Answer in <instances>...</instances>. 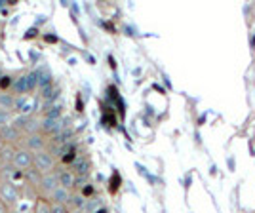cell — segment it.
Returning <instances> with one entry per match:
<instances>
[{
	"label": "cell",
	"instance_id": "obj_4",
	"mask_svg": "<svg viewBox=\"0 0 255 213\" xmlns=\"http://www.w3.org/2000/svg\"><path fill=\"white\" fill-rule=\"evenodd\" d=\"M48 143H50V139L46 137L44 133H31V135H23L17 147L29 150L31 154H36L40 150L48 149Z\"/></svg>",
	"mask_w": 255,
	"mask_h": 213
},
{
	"label": "cell",
	"instance_id": "obj_18",
	"mask_svg": "<svg viewBox=\"0 0 255 213\" xmlns=\"http://www.w3.org/2000/svg\"><path fill=\"white\" fill-rule=\"evenodd\" d=\"M10 213H15V212H10Z\"/></svg>",
	"mask_w": 255,
	"mask_h": 213
},
{
	"label": "cell",
	"instance_id": "obj_13",
	"mask_svg": "<svg viewBox=\"0 0 255 213\" xmlns=\"http://www.w3.org/2000/svg\"><path fill=\"white\" fill-rule=\"evenodd\" d=\"M32 213H52V204L48 202L46 198H36L34 202V208H32Z\"/></svg>",
	"mask_w": 255,
	"mask_h": 213
},
{
	"label": "cell",
	"instance_id": "obj_17",
	"mask_svg": "<svg viewBox=\"0 0 255 213\" xmlns=\"http://www.w3.org/2000/svg\"><path fill=\"white\" fill-rule=\"evenodd\" d=\"M2 147H4V141H2V137H0V149H2Z\"/></svg>",
	"mask_w": 255,
	"mask_h": 213
},
{
	"label": "cell",
	"instance_id": "obj_7",
	"mask_svg": "<svg viewBox=\"0 0 255 213\" xmlns=\"http://www.w3.org/2000/svg\"><path fill=\"white\" fill-rule=\"evenodd\" d=\"M55 175H57L59 187L69 189V191H75V183H76L75 171L69 170V168H57V170H55Z\"/></svg>",
	"mask_w": 255,
	"mask_h": 213
},
{
	"label": "cell",
	"instance_id": "obj_6",
	"mask_svg": "<svg viewBox=\"0 0 255 213\" xmlns=\"http://www.w3.org/2000/svg\"><path fill=\"white\" fill-rule=\"evenodd\" d=\"M11 166H13V168H17V170H21V171L31 170L32 168V154L29 152V150L17 147L15 152H13V158H11Z\"/></svg>",
	"mask_w": 255,
	"mask_h": 213
},
{
	"label": "cell",
	"instance_id": "obj_2",
	"mask_svg": "<svg viewBox=\"0 0 255 213\" xmlns=\"http://www.w3.org/2000/svg\"><path fill=\"white\" fill-rule=\"evenodd\" d=\"M19 200H21V187L0 179V202L4 204L10 212H13L17 208Z\"/></svg>",
	"mask_w": 255,
	"mask_h": 213
},
{
	"label": "cell",
	"instance_id": "obj_10",
	"mask_svg": "<svg viewBox=\"0 0 255 213\" xmlns=\"http://www.w3.org/2000/svg\"><path fill=\"white\" fill-rule=\"evenodd\" d=\"M71 194H73V191L63 189V187H57V189H55V191L48 196V202H50V204H61V206H65V204L69 202Z\"/></svg>",
	"mask_w": 255,
	"mask_h": 213
},
{
	"label": "cell",
	"instance_id": "obj_8",
	"mask_svg": "<svg viewBox=\"0 0 255 213\" xmlns=\"http://www.w3.org/2000/svg\"><path fill=\"white\" fill-rule=\"evenodd\" d=\"M0 137L4 143H8V145H13V147H17L19 145V141H21V131L15 128V126H4V128H0Z\"/></svg>",
	"mask_w": 255,
	"mask_h": 213
},
{
	"label": "cell",
	"instance_id": "obj_15",
	"mask_svg": "<svg viewBox=\"0 0 255 213\" xmlns=\"http://www.w3.org/2000/svg\"><path fill=\"white\" fill-rule=\"evenodd\" d=\"M52 213H71L67 210V206H61V204H52Z\"/></svg>",
	"mask_w": 255,
	"mask_h": 213
},
{
	"label": "cell",
	"instance_id": "obj_16",
	"mask_svg": "<svg viewBox=\"0 0 255 213\" xmlns=\"http://www.w3.org/2000/svg\"><path fill=\"white\" fill-rule=\"evenodd\" d=\"M0 213H10V210H8L2 202H0Z\"/></svg>",
	"mask_w": 255,
	"mask_h": 213
},
{
	"label": "cell",
	"instance_id": "obj_1",
	"mask_svg": "<svg viewBox=\"0 0 255 213\" xmlns=\"http://www.w3.org/2000/svg\"><path fill=\"white\" fill-rule=\"evenodd\" d=\"M36 112H40V99L38 96H19L15 97V106H13V114L17 116H36Z\"/></svg>",
	"mask_w": 255,
	"mask_h": 213
},
{
	"label": "cell",
	"instance_id": "obj_3",
	"mask_svg": "<svg viewBox=\"0 0 255 213\" xmlns=\"http://www.w3.org/2000/svg\"><path fill=\"white\" fill-rule=\"evenodd\" d=\"M32 168L40 175H46V173H52L57 170V160L53 158L48 150H40V152L32 154Z\"/></svg>",
	"mask_w": 255,
	"mask_h": 213
},
{
	"label": "cell",
	"instance_id": "obj_5",
	"mask_svg": "<svg viewBox=\"0 0 255 213\" xmlns=\"http://www.w3.org/2000/svg\"><path fill=\"white\" fill-rule=\"evenodd\" d=\"M57 187H59V181H57L55 171H52V173H46V175H42V177H40V185H38V196L48 200V196H50V194H52Z\"/></svg>",
	"mask_w": 255,
	"mask_h": 213
},
{
	"label": "cell",
	"instance_id": "obj_12",
	"mask_svg": "<svg viewBox=\"0 0 255 213\" xmlns=\"http://www.w3.org/2000/svg\"><path fill=\"white\" fill-rule=\"evenodd\" d=\"M13 106H15V96L10 92H0V108L13 112Z\"/></svg>",
	"mask_w": 255,
	"mask_h": 213
},
{
	"label": "cell",
	"instance_id": "obj_14",
	"mask_svg": "<svg viewBox=\"0 0 255 213\" xmlns=\"http://www.w3.org/2000/svg\"><path fill=\"white\" fill-rule=\"evenodd\" d=\"M13 112H8V110H2L0 108V128H4V126H10L11 120H13Z\"/></svg>",
	"mask_w": 255,
	"mask_h": 213
},
{
	"label": "cell",
	"instance_id": "obj_11",
	"mask_svg": "<svg viewBox=\"0 0 255 213\" xmlns=\"http://www.w3.org/2000/svg\"><path fill=\"white\" fill-rule=\"evenodd\" d=\"M15 149H17V147H13V145H8V143H4V147L0 149V168H4V166H10Z\"/></svg>",
	"mask_w": 255,
	"mask_h": 213
},
{
	"label": "cell",
	"instance_id": "obj_9",
	"mask_svg": "<svg viewBox=\"0 0 255 213\" xmlns=\"http://www.w3.org/2000/svg\"><path fill=\"white\" fill-rule=\"evenodd\" d=\"M11 94L15 97L27 96V71H21V73H15V75H13Z\"/></svg>",
	"mask_w": 255,
	"mask_h": 213
}]
</instances>
